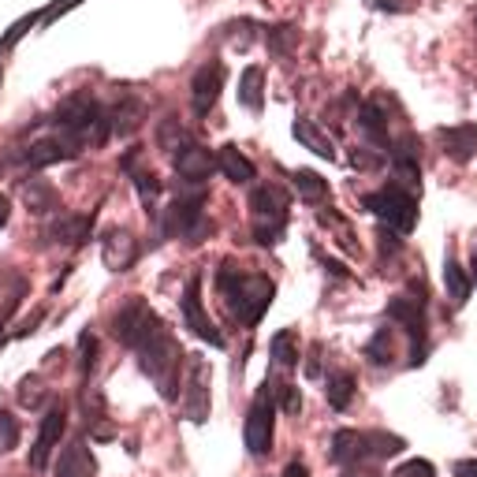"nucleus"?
<instances>
[{"label": "nucleus", "instance_id": "f257e3e1", "mask_svg": "<svg viewBox=\"0 0 477 477\" xmlns=\"http://www.w3.org/2000/svg\"><path fill=\"white\" fill-rule=\"evenodd\" d=\"M216 291H220V299H224V306L235 321L253 329L265 317V310L272 306L276 283L262 272H239V269L224 265L216 272Z\"/></svg>", "mask_w": 477, "mask_h": 477}, {"label": "nucleus", "instance_id": "f03ea898", "mask_svg": "<svg viewBox=\"0 0 477 477\" xmlns=\"http://www.w3.org/2000/svg\"><path fill=\"white\" fill-rule=\"evenodd\" d=\"M138 362H142V373L157 385L165 399H176V388H179V366H183V347L176 343V336L168 332V325L161 321L138 347Z\"/></svg>", "mask_w": 477, "mask_h": 477}, {"label": "nucleus", "instance_id": "7ed1b4c3", "mask_svg": "<svg viewBox=\"0 0 477 477\" xmlns=\"http://www.w3.org/2000/svg\"><path fill=\"white\" fill-rule=\"evenodd\" d=\"M250 220H253V239L262 246L280 243L283 224H288V195H283L280 186H253Z\"/></svg>", "mask_w": 477, "mask_h": 477}, {"label": "nucleus", "instance_id": "20e7f679", "mask_svg": "<svg viewBox=\"0 0 477 477\" xmlns=\"http://www.w3.org/2000/svg\"><path fill=\"white\" fill-rule=\"evenodd\" d=\"M276 385L272 380H265V385L258 388V396H253L250 403V415H246V452L250 455H269L272 452V429H276Z\"/></svg>", "mask_w": 477, "mask_h": 477}, {"label": "nucleus", "instance_id": "39448f33", "mask_svg": "<svg viewBox=\"0 0 477 477\" xmlns=\"http://www.w3.org/2000/svg\"><path fill=\"white\" fill-rule=\"evenodd\" d=\"M366 209H369L373 216H380V220H385V224H388L392 232H399V235H406L410 228L418 224V202H415V195H410V190H403V186H385V190H377V195L366 198Z\"/></svg>", "mask_w": 477, "mask_h": 477}, {"label": "nucleus", "instance_id": "423d86ee", "mask_svg": "<svg viewBox=\"0 0 477 477\" xmlns=\"http://www.w3.org/2000/svg\"><path fill=\"white\" fill-rule=\"evenodd\" d=\"M205 232H213V224L205 220V190L179 195L165 213V235H183L190 243H202Z\"/></svg>", "mask_w": 477, "mask_h": 477}, {"label": "nucleus", "instance_id": "0eeeda50", "mask_svg": "<svg viewBox=\"0 0 477 477\" xmlns=\"http://www.w3.org/2000/svg\"><path fill=\"white\" fill-rule=\"evenodd\" d=\"M157 325H161V317H157V310H149L146 299H127L112 317V336L127 347H138Z\"/></svg>", "mask_w": 477, "mask_h": 477}, {"label": "nucleus", "instance_id": "6e6552de", "mask_svg": "<svg viewBox=\"0 0 477 477\" xmlns=\"http://www.w3.org/2000/svg\"><path fill=\"white\" fill-rule=\"evenodd\" d=\"M388 317L399 321L410 339H415V351H410V366H422L425 362V302L422 299H410V295H396L388 302Z\"/></svg>", "mask_w": 477, "mask_h": 477}, {"label": "nucleus", "instance_id": "1a4fd4ad", "mask_svg": "<svg viewBox=\"0 0 477 477\" xmlns=\"http://www.w3.org/2000/svg\"><path fill=\"white\" fill-rule=\"evenodd\" d=\"M183 418H190L195 425H202L209 418V366H205V358H186Z\"/></svg>", "mask_w": 477, "mask_h": 477}, {"label": "nucleus", "instance_id": "9d476101", "mask_svg": "<svg viewBox=\"0 0 477 477\" xmlns=\"http://www.w3.org/2000/svg\"><path fill=\"white\" fill-rule=\"evenodd\" d=\"M63 429H68V406H63V403H52V406L45 410V418H42V429H38L34 448H30V466H34V470H45V466H49V455L56 452V444H60Z\"/></svg>", "mask_w": 477, "mask_h": 477}, {"label": "nucleus", "instance_id": "9b49d317", "mask_svg": "<svg viewBox=\"0 0 477 477\" xmlns=\"http://www.w3.org/2000/svg\"><path fill=\"white\" fill-rule=\"evenodd\" d=\"M183 325L195 332L198 339H205L213 347H224V336L216 332V325L209 321L205 310H202V280L198 276L186 280V291H183Z\"/></svg>", "mask_w": 477, "mask_h": 477}, {"label": "nucleus", "instance_id": "f8f14e48", "mask_svg": "<svg viewBox=\"0 0 477 477\" xmlns=\"http://www.w3.org/2000/svg\"><path fill=\"white\" fill-rule=\"evenodd\" d=\"M220 90H224V63L209 60L198 68L195 82H190V105H195V116H209L213 105L220 101Z\"/></svg>", "mask_w": 477, "mask_h": 477}, {"label": "nucleus", "instance_id": "ddd939ff", "mask_svg": "<svg viewBox=\"0 0 477 477\" xmlns=\"http://www.w3.org/2000/svg\"><path fill=\"white\" fill-rule=\"evenodd\" d=\"M176 172H179L183 183L202 186V183L216 172V157H213L205 146H195V142H190L183 153H176Z\"/></svg>", "mask_w": 477, "mask_h": 477}, {"label": "nucleus", "instance_id": "4468645a", "mask_svg": "<svg viewBox=\"0 0 477 477\" xmlns=\"http://www.w3.org/2000/svg\"><path fill=\"white\" fill-rule=\"evenodd\" d=\"M135 258H138V243H135V235L131 232H109L105 239H101V262H105V269H112V272H127L135 265Z\"/></svg>", "mask_w": 477, "mask_h": 477}, {"label": "nucleus", "instance_id": "2eb2a0df", "mask_svg": "<svg viewBox=\"0 0 477 477\" xmlns=\"http://www.w3.org/2000/svg\"><path fill=\"white\" fill-rule=\"evenodd\" d=\"M93 232V216L86 213H60L52 224H49V239L63 243V246H82Z\"/></svg>", "mask_w": 477, "mask_h": 477}, {"label": "nucleus", "instance_id": "dca6fc26", "mask_svg": "<svg viewBox=\"0 0 477 477\" xmlns=\"http://www.w3.org/2000/svg\"><path fill=\"white\" fill-rule=\"evenodd\" d=\"M56 477H98V459L82 440H72L56 459Z\"/></svg>", "mask_w": 477, "mask_h": 477}, {"label": "nucleus", "instance_id": "f3484780", "mask_svg": "<svg viewBox=\"0 0 477 477\" xmlns=\"http://www.w3.org/2000/svg\"><path fill=\"white\" fill-rule=\"evenodd\" d=\"M440 146L452 161H470L477 153V123H459V127H444L440 131Z\"/></svg>", "mask_w": 477, "mask_h": 477}, {"label": "nucleus", "instance_id": "a211bd4d", "mask_svg": "<svg viewBox=\"0 0 477 477\" xmlns=\"http://www.w3.org/2000/svg\"><path fill=\"white\" fill-rule=\"evenodd\" d=\"M23 165H30V168H49V165H60V161H72V149L63 146L56 135H49V138H42V142H30L23 153Z\"/></svg>", "mask_w": 477, "mask_h": 477}, {"label": "nucleus", "instance_id": "6ab92c4d", "mask_svg": "<svg viewBox=\"0 0 477 477\" xmlns=\"http://www.w3.org/2000/svg\"><path fill=\"white\" fill-rule=\"evenodd\" d=\"M332 463H339V466H355V463H362V459H369V452H366V433H355V429H339L336 436H332Z\"/></svg>", "mask_w": 477, "mask_h": 477}, {"label": "nucleus", "instance_id": "aec40b11", "mask_svg": "<svg viewBox=\"0 0 477 477\" xmlns=\"http://www.w3.org/2000/svg\"><path fill=\"white\" fill-rule=\"evenodd\" d=\"M23 202L34 216H45L60 205V195H56V186L49 179H26L23 183Z\"/></svg>", "mask_w": 477, "mask_h": 477}, {"label": "nucleus", "instance_id": "412c9836", "mask_svg": "<svg viewBox=\"0 0 477 477\" xmlns=\"http://www.w3.org/2000/svg\"><path fill=\"white\" fill-rule=\"evenodd\" d=\"M216 168L224 172L232 183H250V179H253V165H250V157H246L239 146H220Z\"/></svg>", "mask_w": 477, "mask_h": 477}, {"label": "nucleus", "instance_id": "4be33fe9", "mask_svg": "<svg viewBox=\"0 0 477 477\" xmlns=\"http://www.w3.org/2000/svg\"><path fill=\"white\" fill-rule=\"evenodd\" d=\"M265 72L262 68H250L239 75V105H246L250 112H262V105H265Z\"/></svg>", "mask_w": 477, "mask_h": 477}, {"label": "nucleus", "instance_id": "5701e85b", "mask_svg": "<svg viewBox=\"0 0 477 477\" xmlns=\"http://www.w3.org/2000/svg\"><path fill=\"white\" fill-rule=\"evenodd\" d=\"M295 138L306 146V149H313L317 157H325V161H336V146H332V138L325 135V131H317V127L310 123V119H295Z\"/></svg>", "mask_w": 477, "mask_h": 477}, {"label": "nucleus", "instance_id": "b1692460", "mask_svg": "<svg viewBox=\"0 0 477 477\" xmlns=\"http://www.w3.org/2000/svg\"><path fill=\"white\" fill-rule=\"evenodd\" d=\"M142 116H146V105H142L138 98H123V101L116 105V112H112L109 127H112V131H119V135H131V131H138Z\"/></svg>", "mask_w": 477, "mask_h": 477}, {"label": "nucleus", "instance_id": "393cba45", "mask_svg": "<svg viewBox=\"0 0 477 477\" xmlns=\"http://www.w3.org/2000/svg\"><path fill=\"white\" fill-rule=\"evenodd\" d=\"M291 183H295V190H299V198L310 202V205H317V202H325V198H329V183H325L321 176H317V172H310V168L291 172Z\"/></svg>", "mask_w": 477, "mask_h": 477}, {"label": "nucleus", "instance_id": "a878e982", "mask_svg": "<svg viewBox=\"0 0 477 477\" xmlns=\"http://www.w3.org/2000/svg\"><path fill=\"white\" fill-rule=\"evenodd\" d=\"M269 351H272V362H276L280 369L299 366V336H295L291 329L276 332V336H272V343H269Z\"/></svg>", "mask_w": 477, "mask_h": 477}, {"label": "nucleus", "instance_id": "bb28decb", "mask_svg": "<svg viewBox=\"0 0 477 477\" xmlns=\"http://www.w3.org/2000/svg\"><path fill=\"white\" fill-rule=\"evenodd\" d=\"M358 127H362V131H366L377 146H388V119H385V112H380L373 101L358 109Z\"/></svg>", "mask_w": 477, "mask_h": 477}, {"label": "nucleus", "instance_id": "cd10ccee", "mask_svg": "<svg viewBox=\"0 0 477 477\" xmlns=\"http://www.w3.org/2000/svg\"><path fill=\"white\" fill-rule=\"evenodd\" d=\"M325 396H329L332 410H347L351 399H355V377L351 373H332L329 385H325Z\"/></svg>", "mask_w": 477, "mask_h": 477}, {"label": "nucleus", "instance_id": "c85d7f7f", "mask_svg": "<svg viewBox=\"0 0 477 477\" xmlns=\"http://www.w3.org/2000/svg\"><path fill=\"white\" fill-rule=\"evenodd\" d=\"M157 146H161L165 153H183L190 146V135L179 127V119H165L161 127H157Z\"/></svg>", "mask_w": 477, "mask_h": 477}, {"label": "nucleus", "instance_id": "c756f323", "mask_svg": "<svg viewBox=\"0 0 477 477\" xmlns=\"http://www.w3.org/2000/svg\"><path fill=\"white\" fill-rule=\"evenodd\" d=\"M406 448V444L392 433H366V452L369 459H388V455H399Z\"/></svg>", "mask_w": 477, "mask_h": 477}, {"label": "nucleus", "instance_id": "7c9ffc66", "mask_svg": "<svg viewBox=\"0 0 477 477\" xmlns=\"http://www.w3.org/2000/svg\"><path fill=\"white\" fill-rule=\"evenodd\" d=\"M135 176V186H138V198H142V209L153 213L157 209V198H161V179L153 172H131Z\"/></svg>", "mask_w": 477, "mask_h": 477}, {"label": "nucleus", "instance_id": "2f4dec72", "mask_svg": "<svg viewBox=\"0 0 477 477\" xmlns=\"http://www.w3.org/2000/svg\"><path fill=\"white\" fill-rule=\"evenodd\" d=\"M444 280H448V295H452L455 302H466V299H470V280H466V272L459 269L455 258H448V265H444Z\"/></svg>", "mask_w": 477, "mask_h": 477}, {"label": "nucleus", "instance_id": "473e14b6", "mask_svg": "<svg viewBox=\"0 0 477 477\" xmlns=\"http://www.w3.org/2000/svg\"><path fill=\"white\" fill-rule=\"evenodd\" d=\"M392 329H380L373 339H369V347H366V355H369V362L373 366H388L392 362Z\"/></svg>", "mask_w": 477, "mask_h": 477}, {"label": "nucleus", "instance_id": "72a5a7b5", "mask_svg": "<svg viewBox=\"0 0 477 477\" xmlns=\"http://www.w3.org/2000/svg\"><path fill=\"white\" fill-rule=\"evenodd\" d=\"M15 444H19V422L8 415V410H0V455H8Z\"/></svg>", "mask_w": 477, "mask_h": 477}, {"label": "nucleus", "instance_id": "f704fd0d", "mask_svg": "<svg viewBox=\"0 0 477 477\" xmlns=\"http://www.w3.org/2000/svg\"><path fill=\"white\" fill-rule=\"evenodd\" d=\"M42 399H45V392H42V380H38V377H26L23 385H19V403L34 410V406H42Z\"/></svg>", "mask_w": 477, "mask_h": 477}, {"label": "nucleus", "instance_id": "c9c22d12", "mask_svg": "<svg viewBox=\"0 0 477 477\" xmlns=\"http://www.w3.org/2000/svg\"><path fill=\"white\" fill-rule=\"evenodd\" d=\"M276 396H280V410L283 415H299L302 410V396L295 385H276Z\"/></svg>", "mask_w": 477, "mask_h": 477}, {"label": "nucleus", "instance_id": "e433bc0d", "mask_svg": "<svg viewBox=\"0 0 477 477\" xmlns=\"http://www.w3.org/2000/svg\"><path fill=\"white\" fill-rule=\"evenodd\" d=\"M392 477H436V470H433V463H425V459H406Z\"/></svg>", "mask_w": 477, "mask_h": 477}, {"label": "nucleus", "instance_id": "4c0bfd02", "mask_svg": "<svg viewBox=\"0 0 477 477\" xmlns=\"http://www.w3.org/2000/svg\"><path fill=\"white\" fill-rule=\"evenodd\" d=\"M79 355H82V358H79V369L90 373V369H93V355H98V339H93L90 332L79 336Z\"/></svg>", "mask_w": 477, "mask_h": 477}, {"label": "nucleus", "instance_id": "58836bf2", "mask_svg": "<svg viewBox=\"0 0 477 477\" xmlns=\"http://www.w3.org/2000/svg\"><path fill=\"white\" fill-rule=\"evenodd\" d=\"M291 38H295V30H291V26H276V30H269V45H272V52H288Z\"/></svg>", "mask_w": 477, "mask_h": 477}, {"label": "nucleus", "instance_id": "ea45409f", "mask_svg": "<svg viewBox=\"0 0 477 477\" xmlns=\"http://www.w3.org/2000/svg\"><path fill=\"white\" fill-rule=\"evenodd\" d=\"M355 165H358V168H377V165H380V157H377V153L369 157V153H362V149H355Z\"/></svg>", "mask_w": 477, "mask_h": 477}, {"label": "nucleus", "instance_id": "a19ab883", "mask_svg": "<svg viewBox=\"0 0 477 477\" xmlns=\"http://www.w3.org/2000/svg\"><path fill=\"white\" fill-rule=\"evenodd\" d=\"M455 477H477V459H466L455 466Z\"/></svg>", "mask_w": 477, "mask_h": 477}, {"label": "nucleus", "instance_id": "79ce46f5", "mask_svg": "<svg viewBox=\"0 0 477 477\" xmlns=\"http://www.w3.org/2000/svg\"><path fill=\"white\" fill-rule=\"evenodd\" d=\"M8 220H12V202L0 195V228H8Z\"/></svg>", "mask_w": 477, "mask_h": 477}, {"label": "nucleus", "instance_id": "37998d69", "mask_svg": "<svg viewBox=\"0 0 477 477\" xmlns=\"http://www.w3.org/2000/svg\"><path fill=\"white\" fill-rule=\"evenodd\" d=\"M280 477H310V470H306L302 463H291V466H288V470H283Z\"/></svg>", "mask_w": 477, "mask_h": 477}, {"label": "nucleus", "instance_id": "c03bdc74", "mask_svg": "<svg viewBox=\"0 0 477 477\" xmlns=\"http://www.w3.org/2000/svg\"><path fill=\"white\" fill-rule=\"evenodd\" d=\"M377 8H385V12H403V0H373Z\"/></svg>", "mask_w": 477, "mask_h": 477}, {"label": "nucleus", "instance_id": "a18cd8bd", "mask_svg": "<svg viewBox=\"0 0 477 477\" xmlns=\"http://www.w3.org/2000/svg\"><path fill=\"white\" fill-rule=\"evenodd\" d=\"M473 280H477V253H473Z\"/></svg>", "mask_w": 477, "mask_h": 477}]
</instances>
